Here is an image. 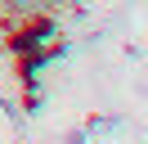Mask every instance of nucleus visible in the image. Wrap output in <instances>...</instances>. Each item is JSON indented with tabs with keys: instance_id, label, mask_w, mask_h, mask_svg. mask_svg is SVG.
<instances>
[{
	"instance_id": "nucleus-1",
	"label": "nucleus",
	"mask_w": 148,
	"mask_h": 144,
	"mask_svg": "<svg viewBox=\"0 0 148 144\" xmlns=\"http://www.w3.org/2000/svg\"><path fill=\"white\" fill-rule=\"evenodd\" d=\"M27 5H32V9H54L58 0H27Z\"/></svg>"
}]
</instances>
